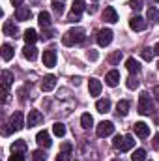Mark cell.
<instances>
[{"label":"cell","mask_w":159,"mask_h":161,"mask_svg":"<svg viewBox=\"0 0 159 161\" xmlns=\"http://www.w3.org/2000/svg\"><path fill=\"white\" fill-rule=\"evenodd\" d=\"M84 28H80V26H75V28H69L64 36H62V43L66 45V47H73V45H79L84 41Z\"/></svg>","instance_id":"obj_1"},{"label":"cell","mask_w":159,"mask_h":161,"mask_svg":"<svg viewBox=\"0 0 159 161\" xmlns=\"http://www.w3.org/2000/svg\"><path fill=\"white\" fill-rule=\"evenodd\" d=\"M135 146V139L131 135H125V137H114L112 141V148L114 150H120V152H129L131 148Z\"/></svg>","instance_id":"obj_2"},{"label":"cell","mask_w":159,"mask_h":161,"mask_svg":"<svg viewBox=\"0 0 159 161\" xmlns=\"http://www.w3.org/2000/svg\"><path fill=\"white\" fill-rule=\"evenodd\" d=\"M152 111H154V103H152L150 94L140 92V96H139V113L146 116V114H152Z\"/></svg>","instance_id":"obj_3"},{"label":"cell","mask_w":159,"mask_h":161,"mask_svg":"<svg viewBox=\"0 0 159 161\" xmlns=\"http://www.w3.org/2000/svg\"><path fill=\"white\" fill-rule=\"evenodd\" d=\"M96 133H97V137H109V135H112L114 133V124L111 120H103L97 124V127H96Z\"/></svg>","instance_id":"obj_4"},{"label":"cell","mask_w":159,"mask_h":161,"mask_svg":"<svg viewBox=\"0 0 159 161\" xmlns=\"http://www.w3.org/2000/svg\"><path fill=\"white\" fill-rule=\"evenodd\" d=\"M112 30L111 28H103V30H99L97 32V43L101 45V47H107V45H111V41H112Z\"/></svg>","instance_id":"obj_5"},{"label":"cell","mask_w":159,"mask_h":161,"mask_svg":"<svg viewBox=\"0 0 159 161\" xmlns=\"http://www.w3.org/2000/svg\"><path fill=\"white\" fill-rule=\"evenodd\" d=\"M43 66L45 68H54L56 66V51L54 49L43 51Z\"/></svg>","instance_id":"obj_6"},{"label":"cell","mask_w":159,"mask_h":161,"mask_svg":"<svg viewBox=\"0 0 159 161\" xmlns=\"http://www.w3.org/2000/svg\"><path fill=\"white\" fill-rule=\"evenodd\" d=\"M146 26H148V23H146L142 17H139V15H135V17L129 19V28L135 30V32H140V30H144Z\"/></svg>","instance_id":"obj_7"},{"label":"cell","mask_w":159,"mask_h":161,"mask_svg":"<svg viewBox=\"0 0 159 161\" xmlns=\"http://www.w3.org/2000/svg\"><path fill=\"white\" fill-rule=\"evenodd\" d=\"M36 142L40 144L41 148H51V144H52V141H51V135L47 133V131H40L38 135H36Z\"/></svg>","instance_id":"obj_8"},{"label":"cell","mask_w":159,"mask_h":161,"mask_svg":"<svg viewBox=\"0 0 159 161\" xmlns=\"http://www.w3.org/2000/svg\"><path fill=\"white\" fill-rule=\"evenodd\" d=\"M43 122V114L40 111H30L28 113V118H26V125L28 127H34V125H40Z\"/></svg>","instance_id":"obj_9"},{"label":"cell","mask_w":159,"mask_h":161,"mask_svg":"<svg viewBox=\"0 0 159 161\" xmlns=\"http://www.w3.org/2000/svg\"><path fill=\"white\" fill-rule=\"evenodd\" d=\"M30 15H32V11H30L28 6H19V8L15 9V19H17V21H28Z\"/></svg>","instance_id":"obj_10"},{"label":"cell","mask_w":159,"mask_h":161,"mask_svg":"<svg viewBox=\"0 0 159 161\" xmlns=\"http://www.w3.org/2000/svg\"><path fill=\"white\" fill-rule=\"evenodd\" d=\"M2 30H4V34L9 36V38H17V36H19V28H17V25L11 23V21H6L4 26H2Z\"/></svg>","instance_id":"obj_11"},{"label":"cell","mask_w":159,"mask_h":161,"mask_svg":"<svg viewBox=\"0 0 159 161\" xmlns=\"http://www.w3.org/2000/svg\"><path fill=\"white\" fill-rule=\"evenodd\" d=\"M133 127H135L137 137H140V139H146V137L150 135V125H148V124H144V122H137Z\"/></svg>","instance_id":"obj_12"},{"label":"cell","mask_w":159,"mask_h":161,"mask_svg":"<svg viewBox=\"0 0 159 161\" xmlns=\"http://www.w3.org/2000/svg\"><path fill=\"white\" fill-rule=\"evenodd\" d=\"M11 82H13V73L8 71V69H4V71H2V88H4V96H8V90H9Z\"/></svg>","instance_id":"obj_13"},{"label":"cell","mask_w":159,"mask_h":161,"mask_svg":"<svg viewBox=\"0 0 159 161\" xmlns=\"http://www.w3.org/2000/svg\"><path fill=\"white\" fill-rule=\"evenodd\" d=\"M105 82H107V86H111V88L118 86V82H120V71H116V69L109 71V73L105 75Z\"/></svg>","instance_id":"obj_14"},{"label":"cell","mask_w":159,"mask_h":161,"mask_svg":"<svg viewBox=\"0 0 159 161\" xmlns=\"http://www.w3.org/2000/svg\"><path fill=\"white\" fill-rule=\"evenodd\" d=\"M103 19H105L107 23H118V13H116V9H114L112 6H107L105 11H103Z\"/></svg>","instance_id":"obj_15"},{"label":"cell","mask_w":159,"mask_h":161,"mask_svg":"<svg viewBox=\"0 0 159 161\" xmlns=\"http://www.w3.org/2000/svg\"><path fill=\"white\" fill-rule=\"evenodd\" d=\"M54 86H56V77L54 75H47L41 80V90L43 92H51V90H54Z\"/></svg>","instance_id":"obj_16"},{"label":"cell","mask_w":159,"mask_h":161,"mask_svg":"<svg viewBox=\"0 0 159 161\" xmlns=\"http://www.w3.org/2000/svg\"><path fill=\"white\" fill-rule=\"evenodd\" d=\"M9 125L13 127V131H19V129H23V114L21 113H13L11 114V118H9Z\"/></svg>","instance_id":"obj_17"},{"label":"cell","mask_w":159,"mask_h":161,"mask_svg":"<svg viewBox=\"0 0 159 161\" xmlns=\"http://www.w3.org/2000/svg\"><path fill=\"white\" fill-rule=\"evenodd\" d=\"M88 90H90V96H99L101 94V80L90 79L88 80Z\"/></svg>","instance_id":"obj_18"},{"label":"cell","mask_w":159,"mask_h":161,"mask_svg":"<svg viewBox=\"0 0 159 161\" xmlns=\"http://www.w3.org/2000/svg\"><path fill=\"white\" fill-rule=\"evenodd\" d=\"M23 56H25L26 60H30V62H34V60L38 58V49H36L34 45H26V47L23 49Z\"/></svg>","instance_id":"obj_19"},{"label":"cell","mask_w":159,"mask_h":161,"mask_svg":"<svg viewBox=\"0 0 159 161\" xmlns=\"http://www.w3.org/2000/svg\"><path fill=\"white\" fill-rule=\"evenodd\" d=\"M96 109H97V113H101V114H105V113H109L111 111V99H97L96 101Z\"/></svg>","instance_id":"obj_20"},{"label":"cell","mask_w":159,"mask_h":161,"mask_svg":"<svg viewBox=\"0 0 159 161\" xmlns=\"http://www.w3.org/2000/svg\"><path fill=\"white\" fill-rule=\"evenodd\" d=\"M23 38L26 41V45H34L40 36H38V32H36L34 28H28V30H25V36H23Z\"/></svg>","instance_id":"obj_21"},{"label":"cell","mask_w":159,"mask_h":161,"mask_svg":"<svg viewBox=\"0 0 159 161\" xmlns=\"http://www.w3.org/2000/svg\"><path fill=\"white\" fill-rule=\"evenodd\" d=\"M38 21H40L41 28H51V13L49 11H40Z\"/></svg>","instance_id":"obj_22"},{"label":"cell","mask_w":159,"mask_h":161,"mask_svg":"<svg viewBox=\"0 0 159 161\" xmlns=\"http://www.w3.org/2000/svg\"><path fill=\"white\" fill-rule=\"evenodd\" d=\"M125 68H127V71H129L131 75H133V73L137 75V73L140 71V64H139L135 58H127V62H125Z\"/></svg>","instance_id":"obj_23"},{"label":"cell","mask_w":159,"mask_h":161,"mask_svg":"<svg viewBox=\"0 0 159 161\" xmlns=\"http://www.w3.org/2000/svg\"><path fill=\"white\" fill-rule=\"evenodd\" d=\"M116 113H118V116H125L129 113V101L127 99H120L118 105H116Z\"/></svg>","instance_id":"obj_24"},{"label":"cell","mask_w":159,"mask_h":161,"mask_svg":"<svg viewBox=\"0 0 159 161\" xmlns=\"http://www.w3.org/2000/svg\"><path fill=\"white\" fill-rule=\"evenodd\" d=\"M2 58H4V62H9L13 58V47L9 43H4L2 45Z\"/></svg>","instance_id":"obj_25"},{"label":"cell","mask_w":159,"mask_h":161,"mask_svg":"<svg viewBox=\"0 0 159 161\" xmlns=\"http://www.w3.org/2000/svg\"><path fill=\"white\" fill-rule=\"evenodd\" d=\"M146 17H148V21H150V23H157V21H159V11H157V8L150 6V8H148V11H146Z\"/></svg>","instance_id":"obj_26"},{"label":"cell","mask_w":159,"mask_h":161,"mask_svg":"<svg viewBox=\"0 0 159 161\" xmlns=\"http://www.w3.org/2000/svg\"><path fill=\"white\" fill-rule=\"evenodd\" d=\"M25 150H26V142H25L23 139L15 141V142L11 144V152H13V154H15V152H17V154H21V152H25Z\"/></svg>","instance_id":"obj_27"},{"label":"cell","mask_w":159,"mask_h":161,"mask_svg":"<svg viewBox=\"0 0 159 161\" xmlns=\"http://www.w3.org/2000/svg\"><path fill=\"white\" fill-rule=\"evenodd\" d=\"M80 125H82L84 129H90V127L94 125V118H92L88 113H84V114L80 116Z\"/></svg>","instance_id":"obj_28"},{"label":"cell","mask_w":159,"mask_h":161,"mask_svg":"<svg viewBox=\"0 0 159 161\" xmlns=\"http://www.w3.org/2000/svg\"><path fill=\"white\" fill-rule=\"evenodd\" d=\"M52 133H54L56 137H64V135H66V125H64L62 122H56V124L52 125Z\"/></svg>","instance_id":"obj_29"},{"label":"cell","mask_w":159,"mask_h":161,"mask_svg":"<svg viewBox=\"0 0 159 161\" xmlns=\"http://www.w3.org/2000/svg\"><path fill=\"white\" fill-rule=\"evenodd\" d=\"M144 159H146V150H142V148H139L131 154V161H144Z\"/></svg>","instance_id":"obj_30"},{"label":"cell","mask_w":159,"mask_h":161,"mask_svg":"<svg viewBox=\"0 0 159 161\" xmlns=\"http://www.w3.org/2000/svg\"><path fill=\"white\" fill-rule=\"evenodd\" d=\"M71 11L80 15L84 11V0H73V6H71Z\"/></svg>","instance_id":"obj_31"},{"label":"cell","mask_w":159,"mask_h":161,"mask_svg":"<svg viewBox=\"0 0 159 161\" xmlns=\"http://www.w3.org/2000/svg\"><path fill=\"white\" fill-rule=\"evenodd\" d=\"M140 56H142L146 62H152V58H154V49H150V47H144V49L140 51Z\"/></svg>","instance_id":"obj_32"},{"label":"cell","mask_w":159,"mask_h":161,"mask_svg":"<svg viewBox=\"0 0 159 161\" xmlns=\"http://www.w3.org/2000/svg\"><path fill=\"white\" fill-rule=\"evenodd\" d=\"M32 161H47L45 150H34L32 152Z\"/></svg>","instance_id":"obj_33"},{"label":"cell","mask_w":159,"mask_h":161,"mask_svg":"<svg viewBox=\"0 0 159 161\" xmlns=\"http://www.w3.org/2000/svg\"><path fill=\"white\" fill-rule=\"evenodd\" d=\"M64 4H66V0H52V9H54L58 15H62V11H64Z\"/></svg>","instance_id":"obj_34"},{"label":"cell","mask_w":159,"mask_h":161,"mask_svg":"<svg viewBox=\"0 0 159 161\" xmlns=\"http://www.w3.org/2000/svg\"><path fill=\"white\" fill-rule=\"evenodd\" d=\"M120 60H122V51H114V53L109 56V64H112V66H116Z\"/></svg>","instance_id":"obj_35"},{"label":"cell","mask_w":159,"mask_h":161,"mask_svg":"<svg viewBox=\"0 0 159 161\" xmlns=\"http://www.w3.org/2000/svg\"><path fill=\"white\" fill-rule=\"evenodd\" d=\"M69 159H71V152H64V150H60L58 156H56V161H69Z\"/></svg>","instance_id":"obj_36"},{"label":"cell","mask_w":159,"mask_h":161,"mask_svg":"<svg viewBox=\"0 0 159 161\" xmlns=\"http://www.w3.org/2000/svg\"><path fill=\"white\" fill-rule=\"evenodd\" d=\"M125 84H127V88H129V90H135V88H139V80H137V77H133V75L127 79V82H125Z\"/></svg>","instance_id":"obj_37"},{"label":"cell","mask_w":159,"mask_h":161,"mask_svg":"<svg viewBox=\"0 0 159 161\" xmlns=\"http://www.w3.org/2000/svg\"><path fill=\"white\" fill-rule=\"evenodd\" d=\"M131 9H140V0H129V4H127Z\"/></svg>","instance_id":"obj_38"},{"label":"cell","mask_w":159,"mask_h":161,"mask_svg":"<svg viewBox=\"0 0 159 161\" xmlns=\"http://www.w3.org/2000/svg\"><path fill=\"white\" fill-rule=\"evenodd\" d=\"M97 56H99V54H97V51H94V49H90V51H88V60H92V62H94V60H97Z\"/></svg>","instance_id":"obj_39"},{"label":"cell","mask_w":159,"mask_h":161,"mask_svg":"<svg viewBox=\"0 0 159 161\" xmlns=\"http://www.w3.org/2000/svg\"><path fill=\"white\" fill-rule=\"evenodd\" d=\"M52 36H54V32H52V30H49V28H47V30H45V32H43V36H41V38H43V40H51V38H52Z\"/></svg>","instance_id":"obj_40"},{"label":"cell","mask_w":159,"mask_h":161,"mask_svg":"<svg viewBox=\"0 0 159 161\" xmlns=\"http://www.w3.org/2000/svg\"><path fill=\"white\" fill-rule=\"evenodd\" d=\"M79 19H80V15L73 13V11H71V13H69V17H68V21H69V23H75V21H79Z\"/></svg>","instance_id":"obj_41"},{"label":"cell","mask_w":159,"mask_h":161,"mask_svg":"<svg viewBox=\"0 0 159 161\" xmlns=\"http://www.w3.org/2000/svg\"><path fill=\"white\" fill-rule=\"evenodd\" d=\"M9 161H25V158H23L21 154H17V152H15V154H13V156L9 158Z\"/></svg>","instance_id":"obj_42"},{"label":"cell","mask_w":159,"mask_h":161,"mask_svg":"<svg viewBox=\"0 0 159 161\" xmlns=\"http://www.w3.org/2000/svg\"><path fill=\"white\" fill-rule=\"evenodd\" d=\"M62 150H64V152H71V144H69V142H64V144H62Z\"/></svg>","instance_id":"obj_43"},{"label":"cell","mask_w":159,"mask_h":161,"mask_svg":"<svg viewBox=\"0 0 159 161\" xmlns=\"http://www.w3.org/2000/svg\"><path fill=\"white\" fill-rule=\"evenodd\" d=\"M154 96H156V99H157V103H159V84L154 88Z\"/></svg>","instance_id":"obj_44"},{"label":"cell","mask_w":159,"mask_h":161,"mask_svg":"<svg viewBox=\"0 0 159 161\" xmlns=\"http://www.w3.org/2000/svg\"><path fill=\"white\" fill-rule=\"evenodd\" d=\"M154 146H156V148H159V133L154 137Z\"/></svg>","instance_id":"obj_45"},{"label":"cell","mask_w":159,"mask_h":161,"mask_svg":"<svg viewBox=\"0 0 159 161\" xmlns=\"http://www.w3.org/2000/svg\"><path fill=\"white\" fill-rule=\"evenodd\" d=\"M11 4H13V6H17V8H19V6H21V4H23V0H11Z\"/></svg>","instance_id":"obj_46"},{"label":"cell","mask_w":159,"mask_h":161,"mask_svg":"<svg viewBox=\"0 0 159 161\" xmlns=\"http://www.w3.org/2000/svg\"><path fill=\"white\" fill-rule=\"evenodd\" d=\"M154 53H156V54H159V43L156 45V47H154Z\"/></svg>","instance_id":"obj_47"},{"label":"cell","mask_w":159,"mask_h":161,"mask_svg":"<svg viewBox=\"0 0 159 161\" xmlns=\"http://www.w3.org/2000/svg\"><path fill=\"white\" fill-rule=\"evenodd\" d=\"M157 69H159V62H157Z\"/></svg>","instance_id":"obj_48"},{"label":"cell","mask_w":159,"mask_h":161,"mask_svg":"<svg viewBox=\"0 0 159 161\" xmlns=\"http://www.w3.org/2000/svg\"><path fill=\"white\" fill-rule=\"evenodd\" d=\"M156 2H159V0H156Z\"/></svg>","instance_id":"obj_49"},{"label":"cell","mask_w":159,"mask_h":161,"mask_svg":"<svg viewBox=\"0 0 159 161\" xmlns=\"http://www.w3.org/2000/svg\"><path fill=\"white\" fill-rule=\"evenodd\" d=\"M112 161H116V159H112Z\"/></svg>","instance_id":"obj_50"}]
</instances>
